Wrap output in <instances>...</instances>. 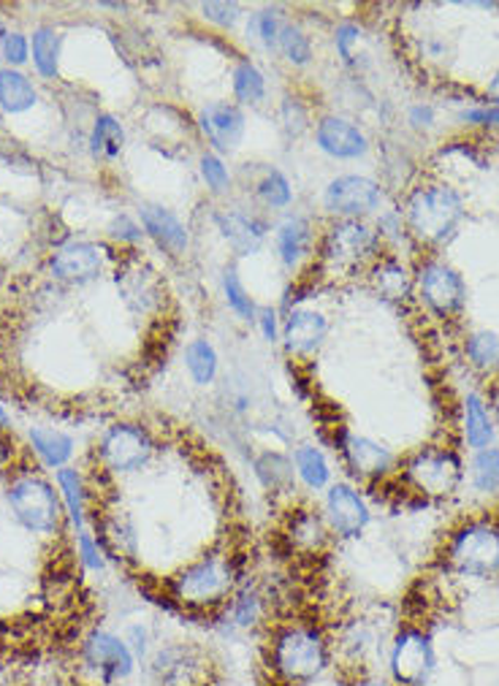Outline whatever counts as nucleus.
<instances>
[{
  "label": "nucleus",
  "instance_id": "23",
  "mask_svg": "<svg viewBox=\"0 0 499 686\" xmlns=\"http://www.w3.org/2000/svg\"><path fill=\"white\" fill-rule=\"evenodd\" d=\"M252 475L261 483L263 492L274 494V497L296 494V486H299L290 453L277 451V448H266V451L252 457Z\"/></svg>",
  "mask_w": 499,
  "mask_h": 686
},
{
  "label": "nucleus",
  "instance_id": "17",
  "mask_svg": "<svg viewBox=\"0 0 499 686\" xmlns=\"http://www.w3.org/2000/svg\"><path fill=\"white\" fill-rule=\"evenodd\" d=\"M334 662L351 667L353 673L367 671L380 651V635L367 618H351L340 627V632L332 638Z\"/></svg>",
  "mask_w": 499,
  "mask_h": 686
},
{
  "label": "nucleus",
  "instance_id": "36",
  "mask_svg": "<svg viewBox=\"0 0 499 686\" xmlns=\"http://www.w3.org/2000/svg\"><path fill=\"white\" fill-rule=\"evenodd\" d=\"M58 58H60V36L52 27H38L33 33V63H36L38 74L52 79L58 74Z\"/></svg>",
  "mask_w": 499,
  "mask_h": 686
},
{
  "label": "nucleus",
  "instance_id": "25",
  "mask_svg": "<svg viewBox=\"0 0 499 686\" xmlns=\"http://www.w3.org/2000/svg\"><path fill=\"white\" fill-rule=\"evenodd\" d=\"M221 236L234 247V252L239 256H252L263 247L266 241V223L258 221V217L245 215V212H217L215 215Z\"/></svg>",
  "mask_w": 499,
  "mask_h": 686
},
{
  "label": "nucleus",
  "instance_id": "11",
  "mask_svg": "<svg viewBox=\"0 0 499 686\" xmlns=\"http://www.w3.org/2000/svg\"><path fill=\"white\" fill-rule=\"evenodd\" d=\"M389 678L394 686H426L437 671V651L429 632L420 627H402L391 638L385 657Z\"/></svg>",
  "mask_w": 499,
  "mask_h": 686
},
{
  "label": "nucleus",
  "instance_id": "56",
  "mask_svg": "<svg viewBox=\"0 0 499 686\" xmlns=\"http://www.w3.org/2000/svg\"><path fill=\"white\" fill-rule=\"evenodd\" d=\"M486 93H489V98H491V100H495V104L499 106V74H497L495 79H491V82H489V87H486Z\"/></svg>",
  "mask_w": 499,
  "mask_h": 686
},
{
  "label": "nucleus",
  "instance_id": "41",
  "mask_svg": "<svg viewBox=\"0 0 499 686\" xmlns=\"http://www.w3.org/2000/svg\"><path fill=\"white\" fill-rule=\"evenodd\" d=\"M234 95L242 104H261L263 95H266V79L248 60L239 63L237 71H234Z\"/></svg>",
  "mask_w": 499,
  "mask_h": 686
},
{
  "label": "nucleus",
  "instance_id": "50",
  "mask_svg": "<svg viewBox=\"0 0 499 686\" xmlns=\"http://www.w3.org/2000/svg\"><path fill=\"white\" fill-rule=\"evenodd\" d=\"M109 234L115 236V239H120V241H131V245H136V241H142L144 230L139 228L136 223L131 221V217L120 215V217H115V221H111Z\"/></svg>",
  "mask_w": 499,
  "mask_h": 686
},
{
  "label": "nucleus",
  "instance_id": "43",
  "mask_svg": "<svg viewBox=\"0 0 499 686\" xmlns=\"http://www.w3.org/2000/svg\"><path fill=\"white\" fill-rule=\"evenodd\" d=\"M283 22L285 20L277 14V11H272V9L258 11V14H252L248 22V36H256L263 47L277 49V36H280Z\"/></svg>",
  "mask_w": 499,
  "mask_h": 686
},
{
  "label": "nucleus",
  "instance_id": "28",
  "mask_svg": "<svg viewBox=\"0 0 499 686\" xmlns=\"http://www.w3.org/2000/svg\"><path fill=\"white\" fill-rule=\"evenodd\" d=\"M369 280L385 301H396V305L411 299L413 288H416L411 272L396 258H378L369 269Z\"/></svg>",
  "mask_w": 499,
  "mask_h": 686
},
{
  "label": "nucleus",
  "instance_id": "7",
  "mask_svg": "<svg viewBox=\"0 0 499 686\" xmlns=\"http://www.w3.org/2000/svg\"><path fill=\"white\" fill-rule=\"evenodd\" d=\"M5 502H9L14 519L33 534L58 532L60 519H63V502H60L58 492L36 472L16 475L5 492Z\"/></svg>",
  "mask_w": 499,
  "mask_h": 686
},
{
  "label": "nucleus",
  "instance_id": "30",
  "mask_svg": "<svg viewBox=\"0 0 499 686\" xmlns=\"http://www.w3.org/2000/svg\"><path fill=\"white\" fill-rule=\"evenodd\" d=\"M27 440H31L33 453H36V457L41 459V464L49 466V470H63V466H69V461L74 459L76 448L74 437H69L60 429L36 426V429H31Z\"/></svg>",
  "mask_w": 499,
  "mask_h": 686
},
{
  "label": "nucleus",
  "instance_id": "37",
  "mask_svg": "<svg viewBox=\"0 0 499 686\" xmlns=\"http://www.w3.org/2000/svg\"><path fill=\"white\" fill-rule=\"evenodd\" d=\"M470 477H473V486L480 494L499 492V448L489 446L484 451H475L473 464H470Z\"/></svg>",
  "mask_w": 499,
  "mask_h": 686
},
{
  "label": "nucleus",
  "instance_id": "22",
  "mask_svg": "<svg viewBox=\"0 0 499 686\" xmlns=\"http://www.w3.org/2000/svg\"><path fill=\"white\" fill-rule=\"evenodd\" d=\"M104 269V250L90 241H71L63 245L52 258V272L66 283H87L95 280Z\"/></svg>",
  "mask_w": 499,
  "mask_h": 686
},
{
  "label": "nucleus",
  "instance_id": "2",
  "mask_svg": "<svg viewBox=\"0 0 499 686\" xmlns=\"http://www.w3.org/2000/svg\"><path fill=\"white\" fill-rule=\"evenodd\" d=\"M242 565L231 551H210L168 578V600L190 613H217L242 583Z\"/></svg>",
  "mask_w": 499,
  "mask_h": 686
},
{
  "label": "nucleus",
  "instance_id": "42",
  "mask_svg": "<svg viewBox=\"0 0 499 686\" xmlns=\"http://www.w3.org/2000/svg\"><path fill=\"white\" fill-rule=\"evenodd\" d=\"M223 294H226L228 307H231L234 312L239 315V318L256 320V315H258L256 301L250 299V294H248V291H245L242 280H239L237 269H234V267H228L226 274H223Z\"/></svg>",
  "mask_w": 499,
  "mask_h": 686
},
{
  "label": "nucleus",
  "instance_id": "52",
  "mask_svg": "<svg viewBox=\"0 0 499 686\" xmlns=\"http://www.w3.org/2000/svg\"><path fill=\"white\" fill-rule=\"evenodd\" d=\"M464 122H475V126H499V106L495 109H470L462 115Z\"/></svg>",
  "mask_w": 499,
  "mask_h": 686
},
{
  "label": "nucleus",
  "instance_id": "39",
  "mask_svg": "<svg viewBox=\"0 0 499 686\" xmlns=\"http://www.w3.org/2000/svg\"><path fill=\"white\" fill-rule=\"evenodd\" d=\"M467 358L480 372H497L499 369V334L495 331H478L464 345Z\"/></svg>",
  "mask_w": 499,
  "mask_h": 686
},
{
  "label": "nucleus",
  "instance_id": "10",
  "mask_svg": "<svg viewBox=\"0 0 499 686\" xmlns=\"http://www.w3.org/2000/svg\"><path fill=\"white\" fill-rule=\"evenodd\" d=\"M155 440L147 426L120 421L111 424L98 440V461L111 475H133L142 472L155 457Z\"/></svg>",
  "mask_w": 499,
  "mask_h": 686
},
{
  "label": "nucleus",
  "instance_id": "1",
  "mask_svg": "<svg viewBox=\"0 0 499 686\" xmlns=\"http://www.w3.org/2000/svg\"><path fill=\"white\" fill-rule=\"evenodd\" d=\"M266 667L280 686H316L334 667V646L316 622H283L269 632Z\"/></svg>",
  "mask_w": 499,
  "mask_h": 686
},
{
  "label": "nucleus",
  "instance_id": "33",
  "mask_svg": "<svg viewBox=\"0 0 499 686\" xmlns=\"http://www.w3.org/2000/svg\"><path fill=\"white\" fill-rule=\"evenodd\" d=\"M185 367H188L190 380L195 386H212L221 372V356H217L215 345L206 340H193L185 347Z\"/></svg>",
  "mask_w": 499,
  "mask_h": 686
},
{
  "label": "nucleus",
  "instance_id": "59",
  "mask_svg": "<svg viewBox=\"0 0 499 686\" xmlns=\"http://www.w3.org/2000/svg\"><path fill=\"white\" fill-rule=\"evenodd\" d=\"M495 407H497V415H499V393H497V399H495Z\"/></svg>",
  "mask_w": 499,
  "mask_h": 686
},
{
  "label": "nucleus",
  "instance_id": "46",
  "mask_svg": "<svg viewBox=\"0 0 499 686\" xmlns=\"http://www.w3.org/2000/svg\"><path fill=\"white\" fill-rule=\"evenodd\" d=\"M122 638L128 640L131 651H133V654H136L139 665H142V667L147 665L150 654H153V651H155V638H153V632H150L147 624H144V622L131 624V627H128V632L122 635Z\"/></svg>",
  "mask_w": 499,
  "mask_h": 686
},
{
  "label": "nucleus",
  "instance_id": "14",
  "mask_svg": "<svg viewBox=\"0 0 499 686\" xmlns=\"http://www.w3.org/2000/svg\"><path fill=\"white\" fill-rule=\"evenodd\" d=\"M336 451H340L342 464L351 470L353 477L367 483L385 481L394 472L396 457L383 446V442L372 440L367 435H356L351 429H342L336 435Z\"/></svg>",
  "mask_w": 499,
  "mask_h": 686
},
{
  "label": "nucleus",
  "instance_id": "13",
  "mask_svg": "<svg viewBox=\"0 0 499 686\" xmlns=\"http://www.w3.org/2000/svg\"><path fill=\"white\" fill-rule=\"evenodd\" d=\"M416 288L424 305L440 318H453L467 305V285L462 274L442 261L420 263Z\"/></svg>",
  "mask_w": 499,
  "mask_h": 686
},
{
  "label": "nucleus",
  "instance_id": "3",
  "mask_svg": "<svg viewBox=\"0 0 499 686\" xmlns=\"http://www.w3.org/2000/svg\"><path fill=\"white\" fill-rule=\"evenodd\" d=\"M464 217V201L448 185H420L405 206L407 230L426 247H440L456 234Z\"/></svg>",
  "mask_w": 499,
  "mask_h": 686
},
{
  "label": "nucleus",
  "instance_id": "32",
  "mask_svg": "<svg viewBox=\"0 0 499 686\" xmlns=\"http://www.w3.org/2000/svg\"><path fill=\"white\" fill-rule=\"evenodd\" d=\"M98 537L104 543L106 556H115L122 561H133L139 556V537L128 516H115V519L104 521V534H98Z\"/></svg>",
  "mask_w": 499,
  "mask_h": 686
},
{
  "label": "nucleus",
  "instance_id": "45",
  "mask_svg": "<svg viewBox=\"0 0 499 686\" xmlns=\"http://www.w3.org/2000/svg\"><path fill=\"white\" fill-rule=\"evenodd\" d=\"M201 166V177H204L206 188L212 190V193H223V190H228V185H231V174H228L226 163L221 161L215 153H204L199 161Z\"/></svg>",
  "mask_w": 499,
  "mask_h": 686
},
{
  "label": "nucleus",
  "instance_id": "5",
  "mask_svg": "<svg viewBox=\"0 0 499 686\" xmlns=\"http://www.w3.org/2000/svg\"><path fill=\"white\" fill-rule=\"evenodd\" d=\"M144 671L153 686H210L215 660L195 640H166L155 646Z\"/></svg>",
  "mask_w": 499,
  "mask_h": 686
},
{
  "label": "nucleus",
  "instance_id": "12",
  "mask_svg": "<svg viewBox=\"0 0 499 686\" xmlns=\"http://www.w3.org/2000/svg\"><path fill=\"white\" fill-rule=\"evenodd\" d=\"M321 513L326 519L329 530L340 540L361 537L367 532L369 521H372V508H369L367 497L361 494V488L347 481H334L323 492Z\"/></svg>",
  "mask_w": 499,
  "mask_h": 686
},
{
  "label": "nucleus",
  "instance_id": "16",
  "mask_svg": "<svg viewBox=\"0 0 499 686\" xmlns=\"http://www.w3.org/2000/svg\"><path fill=\"white\" fill-rule=\"evenodd\" d=\"M383 201L378 182L369 177H358V174H345L329 182L326 193H323V206L342 221H361L364 215L375 212Z\"/></svg>",
  "mask_w": 499,
  "mask_h": 686
},
{
  "label": "nucleus",
  "instance_id": "31",
  "mask_svg": "<svg viewBox=\"0 0 499 686\" xmlns=\"http://www.w3.org/2000/svg\"><path fill=\"white\" fill-rule=\"evenodd\" d=\"M58 488L60 502H63L71 527L76 532H84L87 530V486H84L82 472L74 470V466L58 470Z\"/></svg>",
  "mask_w": 499,
  "mask_h": 686
},
{
  "label": "nucleus",
  "instance_id": "15",
  "mask_svg": "<svg viewBox=\"0 0 499 686\" xmlns=\"http://www.w3.org/2000/svg\"><path fill=\"white\" fill-rule=\"evenodd\" d=\"M269 616V598L256 581L242 578L237 592L231 594L226 605L217 611L221 618V629L226 638H242V635L258 632L266 624Z\"/></svg>",
  "mask_w": 499,
  "mask_h": 686
},
{
  "label": "nucleus",
  "instance_id": "8",
  "mask_svg": "<svg viewBox=\"0 0 499 686\" xmlns=\"http://www.w3.org/2000/svg\"><path fill=\"white\" fill-rule=\"evenodd\" d=\"M80 654L84 671L98 682V686H120L142 671L128 640L111 629H90L82 640Z\"/></svg>",
  "mask_w": 499,
  "mask_h": 686
},
{
  "label": "nucleus",
  "instance_id": "54",
  "mask_svg": "<svg viewBox=\"0 0 499 686\" xmlns=\"http://www.w3.org/2000/svg\"><path fill=\"white\" fill-rule=\"evenodd\" d=\"M411 120H413V126H431V120H435V111H431V106H416V109H413V115H411Z\"/></svg>",
  "mask_w": 499,
  "mask_h": 686
},
{
  "label": "nucleus",
  "instance_id": "38",
  "mask_svg": "<svg viewBox=\"0 0 499 686\" xmlns=\"http://www.w3.org/2000/svg\"><path fill=\"white\" fill-rule=\"evenodd\" d=\"M256 196L269 206V210H285L294 201V190H290L288 177L277 168L263 172V177L256 182Z\"/></svg>",
  "mask_w": 499,
  "mask_h": 686
},
{
  "label": "nucleus",
  "instance_id": "21",
  "mask_svg": "<svg viewBox=\"0 0 499 686\" xmlns=\"http://www.w3.org/2000/svg\"><path fill=\"white\" fill-rule=\"evenodd\" d=\"M318 147L336 161H356L367 155V137L345 117H323L316 128Z\"/></svg>",
  "mask_w": 499,
  "mask_h": 686
},
{
  "label": "nucleus",
  "instance_id": "48",
  "mask_svg": "<svg viewBox=\"0 0 499 686\" xmlns=\"http://www.w3.org/2000/svg\"><path fill=\"white\" fill-rule=\"evenodd\" d=\"M358 38H361V31H358V25H353V22H342L340 27H336V36H334V44H336V52H340V58L345 60V63H356V55H353V47L358 44Z\"/></svg>",
  "mask_w": 499,
  "mask_h": 686
},
{
  "label": "nucleus",
  "instance_id": "18",
  "mask_svg": "<svg viewBox=\"0 0 499 686\" xmlns=\"http://www.w3.org/2000/svg\"><path fill=\"white\" fill-rule=\"evenodd\" d=\"M329 334L326 315L310 307H294L285 318L283 326V342L285 351L296 358L316 356L323 347Z\"/></svg>",
  "mask_w": 499,
  "mask_h": 686
},
{
  "label": "nucleus",
  "instance_id": "51",
  "mask_svg": "<svg viewBox=\"0 0 499 686\" xmlns=\"http://www.w3.org/2000/svg\"><path fill=\"white\" fill-rule=\"evenodd\" d=\"M258 326H261V334L266 342H277L280 340V323H277V312L272 307H261L256 315Z\"/></svg>",
  "mask_w": 499,
  "mask_h": 686
},
{
  "label": "nucleus",
  "instance_id": "19",
  "mask_svg": "<svg viewBox=\"0 0 499 686\" xmlns=\"http://www.w3.org/2000/svg\"><path fill=\"white\" fill-rule=\"evenodd\" d=\"M201 133L217 153H234L245 137V115L237 104L215 100L206 104L199 115Z\"/></svg>",
  "mask_w": 499,
  "mask_h": 686
},
{
  "label": "nucleus",
  "instance_id": "53",
  "mask_svg": "<svg viewBox=\"0 0 499 686\" xmlns=\"http://www.w3.org/2000/svg\"><path fill=\"white\" fill-rule=\"evenodd\" d=\"M347 686H394V684H391L389 676H380V673H372V671H361V673H353V676L347 678Z\"/></svg>",
  "mask_w": 499,
  "mask_h": 686
},
{
  "label": "nucleus",
  "instance_id": "57",
  "mask_svg": "<svg viewBox=\"0 0 499 686\" xmlns=\"http://www.w3.org/2000/svg\"><path fill=\"white\" fill-rule=\"evenodd\" d=\"M5 426H9V415H5L3 404H0V429H5Z\"/></svg>",
  "mask_w": 499,
  "mask_h": 686
},
{
  "label": "nucleus",
  "instance_id": "44",
  "mask_svg": "<svg viewBox=\"0 0 499 686\" xmlns=\"http://www.w3.org/2000/svg\"><path fill=\"white\" fill-rule=\"evenodd\" d=\"M76 556L87 570L100 572L106 567V551L100 537H95L93 532H76Z\"/></svg>",
  "mask_w": 499,
  "mask_h": 686
},
{
  "label": "nucleus",
  "instance_id": "26",
  "mask_svg": "<svg viewBox=\"0 0 499 686\" xmlns=\"http://www.w3.org/2000/svg\"><path fill=\"white\" fill-rule=\"evenodd\" d=\"M142 226L166 252H171V256H182V252L188 250L190 245L188 228H185L182 221H179L171 210H166V206L144 204Z\"/></svg>",
  "mask_w": 499,
  "mask_h": 686
},
{
  "label": "nucleus",
  "instance_id": "24",
  "mask_svg": "<svg viewBox=\"0 0 499 686\" xmlns=\"http://www.w3.org/2000/svg\"><path fill=\"white\" fill-rule=\"evenodd\" d=\"M294 461L296 481L312 494H323L334 483V466L329 453L318 442H299L290 453Z\"/></svg>",
  "mask_w": 499,
  "mask_h": 686
},
{
  "label": "nucleus",
  "instance_id": "6",
  "mask_svg": "<svg viewBox=\"0 0 499 686\" xmlns=\"http://www.w3.org/2000/svg\"><path fill=\"white\" fill-rule=\"evenodd\" d=\"M464 481V461L453 448L426 446L405 461L402 483L424 499H448Z\"/></svg>",
  "mask_w": 499,
  "mask_h": 686
},
{
  "label": "nucleus",
  "instance_id": "29",
  "mask_svg": "<svg viewBox=\"0 0 499 686\" xmlns=\"http://www.w3.org/2000/svg\"><path fill=\"white\" fill-rule=\"evenodd\" d=\"M462 431L464 442L473 451H484V448H489L495 442V421H491L489 404L478 393H467V399H464Z\"/></svg>",
  "mask_w": 499,
  "mask_h": 686
},
{
  "label": "nucleus",
  "instance_id": "55",
  "mask_svg": "<svg viewBox=\"0 0 499 686\" xmlns=\"http://www.w3.org/2000/svg\"><path fill=\"white\" fill-rule=\"evenodd\" d=\"M11 451H14V448H11L9 442H5L3 437H0V470H3V466L11 461Z\"/></svg>",
  "mask_w": 499,
  "mask_h": 686
},
{
  "label": "nucleus",
  "instance_id": "34",
  "mask_svg": "<svg viewBox=\"0 0 499 686\" xmlns=\"http://www.w3.org/2000/svg\"><path fill=\"white\" fill-rule=\"evenodd\" d=\"M33 104H36V90H33L31 79L14 69L0 71V106L11 115H20Z\"/></svg>",
  "mask_w": 499,
  "mask_h": 686
},
{
  "label": "nucleus",
  "instance_id": "4",
  "mask_svg": "<svg viewBox=\"0 0 499 686\" xmlns=\"http://www.w3.org/2000/svg\"><path fill=\"white\" fill-rule=\"evenodd\" d=\"M448 570L473 581H489L499 576V524L491 519H475L459 527L445 545Z\"/></svg>",
  "mask_w": 499,
  "mask_h": 686
},
{
  "label": "nucleus",
  "instance_id": "40",
  "mask_svg": "<svg viewBox=\"0 0 499 686\" xmlns=\"http://www.w3.org/2000/svg\"><path fill=\"white\" fill-rule=\"evenodd\" d=\"M277 49L290 66H307L312 60V44L310 38L305 36L299 25L294 22H283L277 36Z\"/></svg>",
  "mask_w": 499,
  "mask_h": 686
},
{
  "label": "nucleus",
  "instance_id": "9",
  "mask_svg": "<svg viewBox=\"0 0 499 686\" xmlns=\"http://www.w3.org/2000/svg\"><path fill=\"white\" fill-rule=\"evenodd\" d=\"M380 234L364 221H336L323 236L321 261L326 272L353 274L380 256Z\"/></svg>",
  "mask_w": 499,
  "mask_h": 686
},
{
  "label": "nucleus",
  "instance_id": "58",
  "mask_svg": "<svg viewBox=\"0 0 499 686\" xmlns=\"http://www.w3.org/2000/svg\"><path fill=\"white\" fill-rule=\"evenodd\" d=\"M3 42H5V33H3V27H0V52H3Z\"/></svg>",
  "mask_w": 499,
  "mask_h": 686
},
{
  "label": "nucleus",
  "instance_id": "49",
  "mask_svg": "<svg viewBox=\"0 0 499 686\" xmlns=\"http://www.w3.org/2000/svg\"><path fill=\"white\" fill-rule=\"evenodd\" d=\"M3 58L9 60L11 66H22L27 60V42L22 33H5L3 42Z\"/></svg>",
  "mask_w": 499,
  "mask_h": 686
},
{
  "label": "nucleus",
  "instance_id": "35",
  "mask_svg": "<svg viewBox=\"0 0 499 686\" xmlns=\"http://www.w3.org/2000/svg\"><path fill=\"white\" fill-rule=\"evenodd\" d=\"M90 144H93L95 155L109 157L111 161V157L120 155L122 147H126V131H122V126L111 115H100L98 120H95Z\"/></svg>",
  "mask_w": 499,
  "mask_h": 686
},
{
  "label": "nucleus",
  "instance_id": "27",
  "mask_svg": "<svg viewBox=\"0 0 499 686\" xmlns=\"http://www.w3.org/2000/svg\"><path fill=\"white\" fill-rule=\"evenodd\" d=\"M274 245H277L280 261L288 269H296L312 252V226L305 217H285L274 234Z\"/></svg>",
  "mask_w": 499,
  "mask_h": 686
},
{
  "label": "nucleus",
  "instance_id": "20",
  "mask_svg": "<svg viewBox=\"0 0 499 686\" xmlns=\"http://www.w3.org/2000/svg\"><path fill=\"white\" fill-rule=\"evenodd\" d=\"M332 537L334 534L329 530L326 519L316 508L290 510L288 521H285V540H288L290 551L301 556H321L332 543Z\"/></svg>",
  "mask_w": 499,
  "mask_h": 686
},
{
  "label": "nucleus",
  "instance_id": "47",
  "mask_svg": "<svg viewBox=\"0 0 499 686\" xmlns=\"http://www.w3.org/2000/svg\"><path fill=\"white\" fill-rule=\"evenodd\" d=\"M201 14H204V20H210L212 25L217 27H234L239 22V16H242V9H239L237 3H204L201 5Z\"/></svg>",
  "mask_w": 499,
  "mask_h": 686
}]
</instances>
